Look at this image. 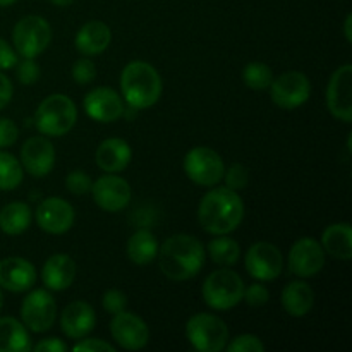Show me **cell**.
Instances as JSON below:
<instances>
[{"mask_svg": "<svg viewBox=\"0 0 352 352\" xmlns=\"http://www.w3.org/2000/svg\"><path fill=\"white\" fill-rule=\"evenodd\" d=\"M205 248L201 241L189 234L170 236L158 248V265L162 274L174 282L196 277L205 265Z\"/></svg>", "mask_w": 352, "mask_h": 352, "instance_id": "cell-1", "label": "cell"}, {"mask_svg": "<svg viewBox=\"0 0 352 352\" xmlns=\"http://www.w3.org/2000/svg\"><path fill=\"white\" fill-rule=\"evenodd\" d=\"M244 219V203L239 192L229 188H215L206 192L198 206V222L213 236L230 234Z\"/></svg>", "mask_w": 352, "mask_h": 352, "instance_id": "cell-2", "label": "cell"}, {"mask_svg": "<svg viewBox=\"0 0 352 352\" xmlns=\"http://www.w3.org/2000/svg\"><path fill=\"white\" fill-rule=\"evenodd\" d=\"M164 82L160 74L151 64L144 60H133L122 69L120 91L129 107L144 110L153 107L160 100Z\"/></svg>", "mask_w": 352, "mask_h": 352, "instance_id": "cell-3", "label": "cell"}, {"mask_svg": "<svg viewBox=\"0 0 352 352\" xmlns=\"http://www.w3.org/2000/svg\"><path fill=\"white\" fill-rule=\"evenodd\" d=\"M244 280L239 274L222 267L220 270L212 272L203 282V299L206 306L215 311H229L243 301Z\"/></svg>", "mask_w": 352, "mask_h": 352, "instance_id": "cell-4", "label": "cell"}, {"mask_svg": "<svg viewBox=\"0 0 352 352\" xmlns=\"http://www.w3.org/2000/svg\"><path fill=\"white\" fill-rule=\"evenodd\" d=\"M78 120V109L65 95H50L34 113V126L43 136L58 138L67 134Z\"/></svg>", "mask_w": 352, "mask_h": 352, "instance_id": "cell-5", "label": "cell"}, {"mask_svg": "<svg viewBox=\"0 0 352 352\" xmlns=\"http://www.w3.org/2000/svg\"><path fill=\"white\" fill-rule=\"evenodd\" d=\"M186 337L199 352H220L229 342V327L212 313H196L186 323Z\"/></svg>", "mask_w": 352, "mask_h": 352, "instance_id": "cell-6", "label": "cell"}, {"mask_svg": "<svg viewBox=\"0 0 352 352\" xmlns=\"http://www.w3.org/2000/svg\"><path fill=\"white\" fill-rule=\"evenodd\" d=\"M52 41V28L40 16H26L12 30L14 50L24 58H36L43 54Z\"/></svg>", "mask_w": 352, "mask_h": 352, "instance_id": "cell-7", "label": "cell"}, {"mask_svg": "<svg viewBox=\"0 0 352 352\" xmlns=\"http://www.w3.org/2000/svg\"><path fill=\"white\" fill-rule=\"evenodd\" d=\"M186 175L191 179L195 184L212 188L217 186L223 179L226 164L222 157L215 150L208 146H195L189 150L184 157Z\"/></svg>", "mask_w": 352, "mask_h": 352, "instance_id": "cell-8", "label": "cell"}, {"mask_svg": "<svg viewBox=\"0 0 352 352\" xmlns=\"http://www.w3.org/2000/svg\"><path fill=\"white\" fill-rule=\"evenodd\" d=\"M57 318V302L47 289H34L21 305V320L28 330L43 333L54 327Z\"/></svg>", "mask_w": 352, "mask_h": 352, "instance_id": "cell-9", "label": "cell"}, {"mask_svg": "<svg viewBox=\"0 0 352 352\" xmlns=\"http://www.w3.org/2000/svg\"><path fill=\"white\" fill-rule=\"evenodd\" d=\"M270 95L275 105L284 110H294L305 105L311 96V82L305 72L289 71L274 78Z\"/></svg>", "mask_w": 352, "mask_h": 352, "instance_id": "cell-10", "label": "cell"}, {"mask_svg": "<svg viewBox=\"0 0 352 352\" xmlns=\"http://www.w3.org/2000/svg\"><path fill=\"white\" fill-rule=\"evenodd\" d=\"M244 265L254 280L270 282L275 280L284 270V256L275 244L258 241L248 250Z\"/></svg>", "mask_w": 352, "mask_h": 352, "instance_id": "cell-11", "label": "cell"}, {"mask_svg": "<svg viewBox=\"0 0 352 352\" xmlns=\"http://www.w3.org/2000/svg\"><path fill=\"white\" fill-rule=\"evenodd\" d=\"M291 274L301 278L315 277L325 267V250L320 241L313 237H301L292 244L287 256Z\"/></svg>", "mask_w": 352, "mask_h": 352, "instance_id": "cell-12", "label": "cell"}, {"mask_svg": "<svg viewBox=\"0 0 352 352\" xmlns=\"http://www.w3.org/2000/svg\"><path fill=\"white\" fill-rule=\"evenodd\" d=\"M91 195L103 212L116 213L126 208L133 198L129 182L116 174H105L91 186Z\"/></svg>", "mask_w": 352, "mask_h": 352, "instance_id": "cell-13", "label": "cell"}, {"mask_svg": "<svg viewBox=\"0 0 352 352\" xmlns=\"http://www.w3.org/2000/svg\"><path fill=\"white\" fill-rule=\"evenodd\" d=\"M327 105L330 113L342 122H352V65L337 69L327 88Z\"/></svg>", "mask_w": 352, "mask_h": 352, "instance_id": "cell-14", "label": "cell"}, {"mask_svg": "<svg viewBox=\"0 0 352 352\" xmlns=\"http://www.w3.org/2000/svg\"><path fill=\"white\" fill-rule=\"evenodd\" d=\"M110 333L113 340L126 351H141L150 340L146 322L126 309L113 315L110 322Z\"/></svg>", "mask_w": 352, "mask_h": 352, "instance_id": "cell-15", "label": "cell"}, {"mask_svg": "<svg viewBox=\"0 0 352 352\" xmlns=\"http://www.w3.org/2000/svg\"><path fill=\"white\" fill-rule=\"evenodd\" d=\"M76 212L71 203L65 199L52 196L45 198L36 208V223L43 232L52 236H60L71 230L74 226Z\"/></svg>", "mask_w": 352, "mask_h": 352, "instance_id": "cell-16", "label": "cell"}, {"mask_svg": "<svg viewBox=\"0 0 352 352\" xmlns=\"http://www.w3.org/2000/svg\"><path fill=\"white\" fill-rule=\"evenodd\" d=\"M82 105H85L88 117L102 124H110L119 120L122 117L124 109H126L122 96L116 89L109 88V86H100V88L91 89L85 96Z\"/></svg>", "mask_w": 352, "mask_h": 352, "instance_id": "cell-17", "label": "cell"}, {"mask_svg": "<svg viewBox=\"0 0 352 352\" xmlns=\"http://www.w3.org/2000/svg\"><path fill=\"white\" fill-rule=\"evenodd\" d=\"M21 165L33 177H45L55 167V148L45 136H33L21 148Z\"/></svg>", "mask_w": 352, "mask_h": 352, "instance_id": "cell-18", "label": "cell"}, {"mask_svg": "<svg viewBox=\"0 0 352 352\" xmlns=\"http://www.w3.org/2000/svg\"><path fill=\"white\" fill-rule=\"evenodd\" d=\"M36 282V268L19 256L0 260V287L9 292H26Z\"/></svg>", "mask_w": 352, "mask_h": 352, "instance_id": "cell-19", "label": "cell"}, {"mask_svg": "<svg viewBox=\"0 0 352 352\" xmlns=\"http://www.w3.org/2000/svg\"><path fill=\"white\" fill-rule=\"evenodd\" d=\"M96 325L95 309L85 301H72L60 315V330L69 339H85Z\"/></svg>", "mask_w": 352, "mask_h": 352, "instance_id": "cell-20", "label": "cell"}, {"mask_svg": "<svg viewBox=\"0 0 352 352\" xmlns=\"http://www.w3.org/2000/svg\"><path fill=\"white\" fill-rule=\"evenodd\" d=\"M78 275V265L69 254H52L41 268V280L48 291L60 292L71 287Z\"/></svg>", "mask_w": 352, "mask_h": 352, "instance_id": "cell-21", "label": "cell"}, {"mask_svg": "<svg viewBox=\"0 0 352 352\" xmlns=\"http://www.w3.org/2000/svg\"><path fill=\"white\" fill-rule=\"evenodd\" d=\"M96 165L107 174L122 172L133 158V150L129 143L120 138H109L102 141L96 150Z\"/></svg>", "mask_w": 352, "mask_h": 352, "instance_id": "cell-22", "label": "cell"}, {"mask_svg": "<svg viewBox=\"0 0 352 352\" xmlns=\"http://www.w3.org/2000/svg\"><path fill=\"white\" fill-rule=\"evenodd\" d=\"M112 41V31L102 21H88L82 24L74 38V45L78 52H81L86 57L100 55L109 48Z\"/></svg>", "mask_w": 352, "mask_h": 352, "instance_id": "cell-23", "label": "cell"}, {"mask_svg": "<svg viewBox=\"0 0 352 352\" xmlns=\"http://www.w3.org/2000/svg\"><path fill=\"white\" fill-rule=\"evenodd\" d=\"M280 301L282 306H284V311L289 316L302 318V316H306L313 309V305H315V291L305 280L289 282L284 287V291H282Z\"/></svg>", "mask_w": 352, "mask_h": 352, "instance_id": "cell-24", "label": "cell"}, {"mask_svg": "<svg viewBox=\"0 0 352 352\" xmlns=\"http://www.w3.org/2000/svg\"><path fill=\"white\" fill-rule=\"evenodd\" d=\"M320 244L325 253L333 256L336 260L349 261L352 258V227L347 222L332 223L327 227L322 234Z\"/></svg>", "mask_w": 352, "mask_h": 352, "instance_id": "cell-25", "label": "cell"}, {"mask_svg": "<svg viewBox=\"0 0 352 352\" xmlns=\"http://www.w3.org/2000/svg\"><path fill=\"white\" fill-rule=\"evenodd\" d=\"M33 349L26 325L12 316L0 318V352H28Z\"/></svg>", "mask_w": 352, "mask_h": 352, "instance_id": "cell-26", "label": "cell"}, {"mask_svg": "<svg viewBox=\"0 0 352 352\" xmlns=\"http://www.w3.org/2000/svg\"><path fill=\"white\" fill-rule=\"evenodd\" d=\"M31 222L33 212L28 203L12 201L0 210V230L7 236H21L30 229Z\"/></svg>", "mask_w": 352, "mask_h": 352, "instance_id": "cell-27", "label": "cell"}, {"mask_svg": "<svg viewBox=\"0 0 352 352\" xmlns=\"http://www.w3.org/2000/svg\"><path fill=\"white\" fill-rule=\"evenodd\" d=\"M158 241L148 229H140L127 239V256L136 265H148L157 260Z\"/></svg>", "mask_w": 352, "mask_h": 352, "instance_id": "cell-28", "label": "cell"}, {"mask_svg": "<svg viewBox=\"0 0 352 352\" xmlns=\"http://www.w3.org/2000/svg\"><path fill=\"white\" fill-rule=\"evenodd\" d=\"M208 256L213 263L220 267H232L239 261L241 248L236 239L229 237L227 234L215 237L208 243Z\"/></svg>", "mask_w": 352, "mask_h": 352, "instance_id": "cell-29", "label": "cell"}, {"mask_svg": "<svg viewBox=\"0 0 352 352\" xmlns=\"http://www.w3.org/2000/svg\"><path fill=\"white\" fill-rule=\"evenodd\" d=\"M23 165L14 155L0 150V191H12L23 182Z\"/></svg>", "mask_w": 352, "mask_h": 352, "instance_id": "cell-30", "label": "cell"}, {"mask_svg": "<svg viewBox=\"0 0 352 352\" xmlns=\"http://www.w3.org/2000/svg\"><path fill=\"white\" fill-rule=\"evenodd\" d=\"M243 81L254 91H265L274 81V72L265 62H250L243 69Z\"/></svg>", "mask_w": 352, "mask_h": 352, "instance_id": "cell-31", "label": "cell"}, {"mask_svg": "<svg viewBox=\"0 0 352 352\" xmlns=\"http://www.w3.org/2000/svg\"><path fill=\"white\" fill-rule=\"evenodd\" d=\"M223 179H226V188L232 189V191H241V189L248 188L250 182V170L246 165L243 164H232L229 168L223 172Z\"/></svg>", "mask_w": 352, "mask_h": 352, "instance_id": "cell-32", "label": "cell"}, {"mask_svg": "<svg viewBox=\"0 0 352 352\" xmlns=\"http://www.w3.org/2000/svg\"><path fill=\"white\" fill-rule=\"evenodd\" d=\"M226 349L229 352H263L265 344L253 333H243L232 339V342H227Z\"/></svg>", "mask_w": 352, "mask_h": 352, "instance_id": "cell-33", "label": "cell"}, {"mask_svg": "<svg viewBox=\"0 0 352 352\" xmlns=\"http://www.w3.org/2000/svg\"><path fill=\"white\" fill-rule=\"evenodd\" d=\"M65 186H67L69 192L76 196H82L91 191L93 182L85 170H72L65 177Z\"/></svg>", "mask_w": 352, "mask_h": 352, "instance_id": "cell-34", "label": "cell"}, {"mask_svg": "<svg viewBox=\"0 0 352 352\" xmlns=\"http://www.w3.org/2000/svg\"><path fill=\"white\" fill-rule=\"evenodd\" d=\"M40 65L34 62V58H24L23 62L16 64V76L21 85H34L40 79Z\"/></svg>", "mask_w": 352, "mask_h": 352, "instance_id": "cell-35", "label": "cell"}, {"mask_svg": "<svg viewBox=\"0 0 352 352\" xmlns=\"http://www.w3.org/2000/svg\"><path fill=\"white\" fill-rule=\"evenodd\" d=\"M72 79L78 85H89L96 79V67L89 58H81L76 60L72 65Z\"/></svg>", "mask_w": 352, "mask_h": 352, "instance_id": "cell-36", "label": "cell"}, {"mask_svg": "<svg viewBox=\"0 0 352 352\" xmlns=\"http://www.w3.org/2000/svg\"><path fill=\"white\" fill-rule=\"evenodd\" d=\"M102 306L110 315H117V313L124 311L127 308V296L119 289H110L103 294Z\"/></svg>", "mask_w": 352, "mask_h": 352, "instance_id": "cell-37", "label": "cell"}, {"mask_svg": "<svg viewBox=\"0 0 352 352\" xmlns=\"http://www.w3.org/2000/svg\"><path fill=\"white\" fill-rule=\"evenodd\" d=\"M243 299L251 306V308H261L270 299V292L263 284H251L250 287H244Z\"/></svg>", "mask_w": 352, "mask_h": 352, "instance_id": "cell-38", "label": "cell"}, {"mask_svg": "<svg viewBox=\"0 0 352 352\" xmlns=\"http://www.w3.org/2000/svg\"><path fill=\"white\" fill-rule=\"evenodd\" d=\"M19 138V129L10 119H0V150L12 146Z\"/></svg>", "mask_w": 352, "mask_h": 352, "instance_id": "cell-39", "label": "cell"}, {"mask_svg": "<svg viewBox=\"0 0 352 352\" xmlns=\"http://www.w3.org/2000/svg\"><path fill=\"white\" fill-rule=\"evenodd\" d=\"M74 352H113L116 347L102 339H79V342L72 347Z\"/></svg>", "mask_w": 352, "mask_h": 352, "instance_id": "cell-40", "label": "cell"}, {"mask_svg": "<svg viewBox=\"0 0 352 352\" xmlns=\"http://www.w3.org/2000/svg\"><path fill=\"white\" fill-rule=\"evenodd\" d=\"M17 54L6 40L0 38V71H7V69L16 67L17 64Z\"/></svg>", "mask_w": 352, "mask_h": 352, "instance_id": "cell-41", "label": "cell"}, {"mask_svg": "<svg viewBox=\"0 0 352 352\" xmlns=\"http://www.w3.org/2000/svg\"><path fill=\"white\" fill-rule=\"evenodd\" d=\"M33 349L38 352H65L69 347L64 340L57 339V337H50V339L40 340Z\"/></svg>", "mask_w": 352, "mask_h": 352, "instance_id": "cell-42", "label": "cell"}, {"mask_svg": "<svg viewBox=\"0 0 352 352\" xmlns=\"http://www.w3.org/2000/svg\"><path fill=\"white\" fill-rule=\"evenodd\" d=\"M12 82H10V79L7 78L6 74H2V71H0V110L6 109V107L9 105V102L12 100Z\"/></svg>", "mask_w": 352, "mask_h": 352, "instance_id": "cell-43", "label": "cell"}, {"mask_svg": "<svg viewBox=\"0 0 352 352\" xmlns=\"http://www.w3.org/2000/svg\"><path fill=\"white\" fill-rule=\"evenodd\" d=\"M351 24H352V14H347L346 21H344V33H346V40H347V43H352Z\"/></svg>", "mask_w": 352, "mask_h": 352, "instance_id": "cell-44", "label": "cell"}, {"mask_svg": "<svg viewBox=\"0 0 352 352\" xmlns=\"http://www.w3.org/2000/svg\"><path fill=\"white\" fill-rule=\"evenodd\" d=\"M50 2L54 3V6H58V7H67V6H71L74 0H50Z\"/></svg>", "mask_w": 352, "mask_h": 352, "instance_id": "cell-45", "label": "cell"}, {"mask_svg": "<svg viewBox=\"0 0 352 352\" xmlns=\"http://www.w3.org/2000/svg\"><path fill=\"white\" fill-rule=\"evenodd\" d=\"M14 2H16V0H0V7H9L12 6Z\"/></svg>", "mask_w": 352, "mask_h": 352, "instance_id": "cell-46", "label": "cell"}, {"mask_svg": "<svg viewBox=\"0 0 352 352\" xmlns=\"http://www.w3.org/2000/svg\"><path fill=\"white\" fill-rule=\"evenodd\" d=\"M2 306H3V294H2V287H0V311H2Z\"/></svg>", "mask_w": 352, "mask_h": 352, "instance_id": "cell-47", "label": "cell"}]
</instances>
